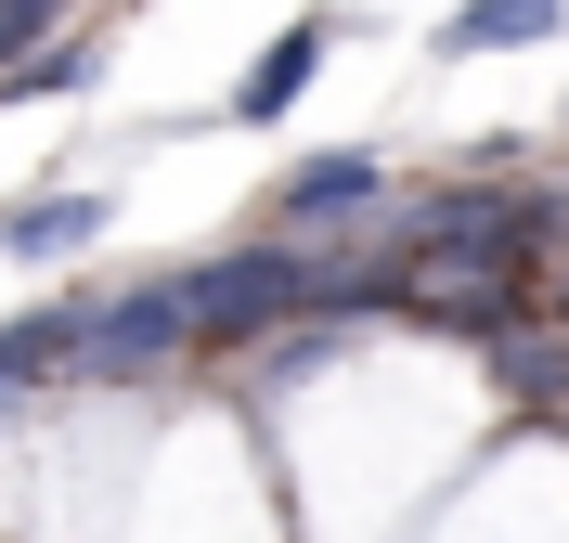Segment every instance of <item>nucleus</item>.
<instances>
[{"label": "nucleus", "instance_id": "nucleus-3", "mask_svg": "<svg viewBox=\"0 0 569 543\" xmlns=\"http://www.w3.org/2000/svg\"><path fill=\"white\" fill-rule=\"evenodd\" d=\"M543 247L531 194H427L415 208V259H466V272H518Z\"/></svg>", "mask_w": 569, "mask_h": 543}, {"label": "nucleus", "instance_id": "nucleus-4", "mask_svg": "<svg viewBox=\"0 0 569 543\" xmlns=\"http://www.w3.org/2000/svg\"><path fill=\"white\" fill-rule=\"evenodd\" d=\"M323 39H337V27H323V13H298V27H284L272 52H259V66H247V78H233V117H284V104H298V91H311Z\"/></svg>", "mask_w": 569, "mask_h": 543}, {"label": "nucleus", "instance_id": "nucleus-11", "mask_svg": "<svg viewBox=\"0 0 569 543\" xmlns=\"http://www.w3.org/2000/svg\"><path fill=\"white\" fill-rule=\"evenodd\" d=\"M311 362H323V324H298V336H272V362H259V375H272V389H298Z\"/></svg>", "mask_w": 569, "mask_h": 543}, {"label": "nucleus", "instance_id": "nucleus-10", "mask_svg": "<svg viewBox=\"0 0 569 543\" xmlns=\"http://www.w3.org/2000/svg\"><path fill=\"white\" fill-rule=\"evenodd\" d=\"M13 91H91V52H39V66H13Z\"/></svg>", "mask_w": 569, "mask_h": 543}, {"label": "nucleus", "instance_id": "nucleus-6", "mask_svg": "<svg viewBox=\"0 0 569 543\" xmlns=\"http://www.w3.org/2000/svg\"><path fill=\"white\" fill-rule=\"evenodd\" d=\"M569 0H466L453 27H440V52H531V39H557Z\"/></svg>", "mask_w": 569, "mask_h": 543}, {"label": "nucleus", "instance_id": "nucleus-7", "mask_svg": "<svg viewBox=\"0 0 569 543\" xmlns=\"http://www.w3.org/2000/svg\"><path fill=\"white\" fill-rule=\"evenodd\" d=\"M376 181H389L376 155H350V143H337L323 169H298V181H284V208H298V220H337V208H376Z\"/></svg>", "mask_w": 569, "mask_h": 543}, {"label": "nucleus", "instance_id": "nucleus-13", "mask_svg": "<svg viewBox=\"0 0 569 543\" xmlns=\"http://www.w3.org/2000/svg\"><path fill=\"white\" fill-rule=\"evenodd\" d=\"M557 247H569V220H557Z\"/></svg>", "mask_w": 569, "mask_h": 543}, {"label": "nucleus", "instance_id": "nucleus-8", "mask_svg": "<svg viewBox=\"0 0 569 543\" xmlns=\"http://www.w3.org/2000/svg\"><path fill=\"white\" fill-rule=\"evenodd\" d=\"M66 324H78V311H27V324H0V401L39 389V375H66Z\"/></svg>", "mask_w": 569, "mask_h": 543}, {"label": "nucleus", "instance_id": "nucleus-2", "mask_svg": "<svg viewBox=\"0 0 569 543\" xmlns=\"http://www.w3.org/2000/svg\"><path fill=\"white\" fill-rule=\"evenodd\" d=\"M181 336H194V324H181V285H142V298H117V311H78V324H66V375L130 389V375H156Z\"/></svg>", "mask_w": 569, "mask_h": 543}, {"label": "nucleus", "instance_id": "nucleus-1", "mask_svg": "<svg viewBox=\"0 0 569 543\" xmlns=\"http://www.w3.org/2000/svg\"><path fill=\"white\" fill-rule=\"evenodd\" d=\"M311 259L298 247H233V259H208L194 285H181V324H220V336H259L272 311H311Z\"/></svg>", "mask_w": 569, "mask_h": 543}, {"label": "nucleus", "instance_id": "nucleus-5", "mask_svg": "<svg viewBox=\"0 0 569 543\" xmlns=\"http://www.w3.org/2000/svg\"><path fill=\"white\" fill-rule=\"evenodd\" d=\"M91 233H104V194H39V208L0 220V259H66V247H91Z\"/></svg>", "mask_w": 569, "mask_h": 543}, {"label": "nucleus", "instance_id": "nucleus-12", "mask_svg": "<svg viewBox=\"0 0 569 543\" xmlns=\"http://www.w3.org/2000/svg\"><path fill=\"white\" fill-rule=\"evenodd\" d=\"M52 13H66V0H0V39H39Z\"/></svg>", "mask_w": 569, "mask_h": 543}, {"label": "nucleus", "instance_id": "nucleus-9", "mask_svg": "<svg viewBox=\"0 0 569 543\" xmlns=\"http://www.w3.org/2000/svg\"><path fill=\"white\" fill-rule=\"evenodd\" d=\"M492 375H505L518 401H543V414L569 401V350H557V336H505V350H492Z\"/></svg>", "mask_w": 569, "mask_h": 543}]
</instances>
